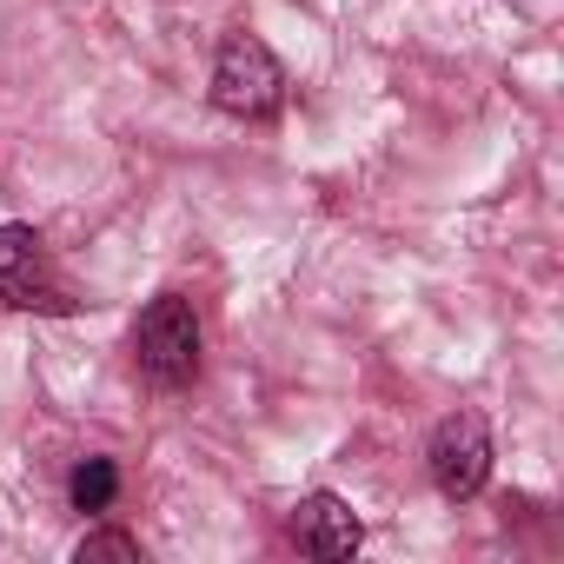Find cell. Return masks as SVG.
Instances as JSON below:
<instances>
[{"label":"cell","mask_w":564,"mask_h":564,"mask_svg":"<svg viewBox=\"0 0 564 564\" xmlns=\"http://www.w3.org/2000/svg\"><path fill=\"white\" fill-rule=\"evenodd\" d=\"M133 366L153 392H180L199 379V313L180 293H160L133 319Z\"/></svg>","instance_id":"cell-1"},{"label":"cell","mask_w":564,"mask_h":564,"mask_svg":"<svg viewBox=\"0 0 564 564\" xmlns=\"http://www.w3.org/2000/svg\"><path fill=\"white\" fill-rule=\"evenodd\" d=\"M286 100V67L272 61L259 34H226L213 54V107L232 120H272Z\"/></svg>","instance_id":"cell-2"},{"label":"cell","mask_w":564,"mask_h":564,"mask_svg":"<svg viewBox=\"0 0 564 564\" xmlns=\"http://www.w3.org/2000/svg\"><path fill=\"white\" fill-rule=\"evenodd\" d=\"M0 306H14V313H80L74 286L61 279V265H54V252L34 226L0 219Z\"/></svg>","instance_id":"cell-3"},{"label":"cell","mask_w":564,"mask_h":564,"mask_svg":"<svg viewBox=\"0 0 564 564\" xmlns=\"http://www.w3.org/2000/svg\"><path fill=\"white\" fill-rule=\"evenodd\" d=\"M425 471H432V485H438L452 505L478 498L485 478H491V432H485V419H478V412L438 419L432 438H425Z\"/></svg>","instance_id":"cell-4"},{"label":"cell","mask_w":564,"mask_h":564,"mask_svg":"<svg viewBox=\"0 0 564 564\" xmlns=\"http://www.w3.org/2000/svg\"><path fill=\"white\" fill-rule=\"evenodd\" d=\"M293 538H300V551H306V557L339 564V557H352V551H359L366 524H359V511H352L339 491H306V498H300V511H293Z\"/></svg>","instance_id":"cell-5"},{"label":"cell","mask_w":564,"mask_h":564,"mask_svg":"<svg viewBox=\"0 0 564 564\" xmlns=\"http://www.w3.org/2000/svg\"><path fill=\"white\" fill-rule=\"evenodd\" d=\"M113 491H120L113 458H80V465H74V478H67L74 511H107V505H113Z\"/></svg>","instance_id":"cell-6"},{"label":"cell","mask_w":564,"mask_h":564,"mask_svg":"<svg viewBox=\"0 0 564 564\" xmlns=\"http://www.w3.org/2000/svg\"><path fill=\"white\" fill-rule=\"evenodd\" d=\"M74 557H80V564H94V557H120V564H140V538H127V531H87V538L74 544Z\"/></svg>","instance_id":"cell-7"}]
</instances>
